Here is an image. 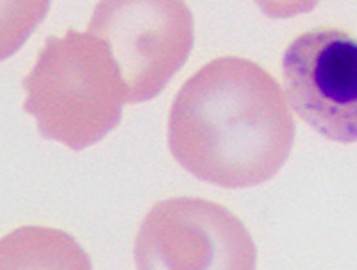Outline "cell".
Returning <instances> with one entry per match:
<instances>
[{"instance_id": "obj_3", "label": "cell", "mask_w": 357, "mask_h": 270, "mask_svg": "<svg viewBox=\"0 0 357 270\" xmlns=\"http://www.w3.org/2000/svg\"><path fill=\"white\" fill-rule=\"evenodd\" d=\"M88 31L109 49L127 104L158 97L183 68L195 41L193 17L181 0L98 2Z\"/></svg>"}, {"instance_id": "obj_2", "label": "cell", "mask_w": 357, "mask_h": 270, "mask_svg": "<svg viewBox=\"0 0 357 270\" xmlns=\"http://www.w3.org/2000/svg\"><path fill=\"white\" fill-rule=\"evenodd\" d=\"M22 84L24 110L34 117L38 133L75 152L114 131L127 104L109 49L89 31L50 36Z\"/></svg>"}, {"instance_id": "obj_5", "label": "cell", "mask_w": 357, "mask_h": 270, "mask_svg": "<svg viewBox=\"0 0 357 270\" xmlns=\"http://www.w3.org/2000/svg\"><path fill=\"white\" fill-rule=\"evenodd\" d=\"M288 103L309 127L336 144L357 142V38L321 27L282 54Z\"/></svg>"}, {"instance_id": "obj_6", "label": "cell", "mask_w": 357, "mask_h": 270, "mask_svg": "<svg viewBox=\"0 0 357 270\" xmlns=\"http://www.w3.org/2000/svg\"><path fill=\"white\" fill-rule=\"evenodd\" d=\"M0 270H93V267L72 234L43 225H24L2 238Z\"/></svg>"}, {"instance_id": "obj_4", "label": "cell", "mask_w": 357, "mask_h": 270, "mask_svg": "<svg viewBox=\"0 0 357 270\" xmlns=\"http://www.w3.org/2000/svg\"><path fill=\"white\" fill-rule=\"evenodd\" d=\"M136 270H256L257 249L234 213L200 197H174L146 213Z\"/></svg>"}, {"instance_id": "obj_1", "label": "cell", "mask_w": 357, "mask_h": 270, "mask_svg": "<svg viewBox=\"0 0 357 270\" xmlns=\"http://www.w3.org/2000/svg\"><path fill=\"white\" fill-rule=\"evenodd\" d=\"M295 122L279 82L263 66L223 56L191 75L170 107L174 160L204 183L252 188L284 167Z\"/></svg>"}]
</instances>
